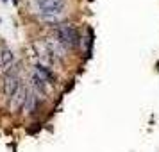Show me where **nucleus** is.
I'll use <instances>...</instances> for the list:
<instances>
[{
  "label": "nucleus",
  "instance_id": "nucleus-1",
  "mask_svg": "<svg viewBox=\"0 0 159 152\" xmlns=\"http://www.w3.org/2000/svg\"><path fill=\"white\" fill-rule=\"evenodd\" d=\"M54 38L65 47L66 50L77 47V43H79V32L75 29V25H72V23H59V25H56Z\"/></svg>",
  "mask_w": 159,
  "mask_h": 152
},
{
  "label": "nucleus",
  "instance_id": "nucleus-2",
  "mask_svg": "<svg viewBox=\"0 0 159 152\" xmlns=\"http://www.w3.org/2000/svg\"><path fill=\"white\" fill-rule=\"evenodd\" d=\"M32 7L39 16L43 15H54V13H63L66 6V0H30Z\"/></svg>",
  "mask_w": 159,
  "mask_h": 152
},
{
  "label": "nucleus",
  "instance_id": "nucleus-3",
  "mask_svg": "<svg viewBox=\"0 0 159 152\" xmlns=\"http://www.w3.org/2000/svg\"><path fill=\"white\" fill-rule=\"evenodd\" d=\"M20 86H22V81H20L18 72L16 70H7L6 72V79H4V93H6V97L11 99L20 90Z\"/></svg>",
  "mask_w": 159,
  "mask_h": 152
},
{
  "label": "nucleus",
  "instance_id": "nucleus-4",
  "mask_svg": "<svg viewBox=\"0 0 159 152\" xmlns=\"http://www.w3.org/2000/svg\"><path fill=\"white\" fill-rule=\"evenodd\" d=\"M45 43H47V47H48V50H50V54L54 56V59H65L66 58V48L63 47V45L59 43L56 38H47L45 39Z\"/></svg>",
  "mask_w": 159,
  "mask_h": 152
},
{
  "label": "nucleus",
  "instance_id": "nucleus-5",
  "mask_svg": "<svg viewBox=\"0 0 159 152\" xmlns=\"http://www.w3.org/2000/svg\"><path fill=\"white\" fill-rule=\"evenodd\" d=\"M27 93H29V90L23 86H20V90L16 91L13 97H11V102H9V108L11 109H18V108H22L23 104H25V100H27Z\"/></svg>",
  "mask_w": 159,
  "mask_h": 152
},
{
  "label": "nucleus",
  "instance_id": "nucleus-6",
  "mask_svg": "<svg viewBox=\"0 0 159 152\" xmlns=\"http://www.w3.org/2000/svg\"><path fill=\"white\" fill-rule=\"evenodd\" d=\"M38 99H39V95L29 88V93H27V100L23 104V109H25V113H34L36 111V106H38Z\"/></svg>",
  "mask_w": 159,
  "mask_h": 152
},
{
  "label": "nucleus",
  "instance_id": "nucleus-7",
  "mask_svg": "<svg viewBox=\"0 0 159 152\" xmlns=\"http://www.w3.org/2000/svg\"><path fill=\"white\" fill-rule=\"evenodd\" d=\"M11 65H13V52L9 48H4L2 50V68H6V72H7Z\"/></svg>",
  "mask_w": 159,
  "mask_h": 152
},
{
  "label": "nucleus",
  "instance_id": "nucleus-8",
  "mask_svg": "<svg viewBox=\"0 0 159 152\" xmlns=\"http://www.w3.org/2000/svg\"><path fill=\"white\" fill-rule=\"evenodd\" d=\"M0 66H2V54H0Z\"/></svg>",
  "mask_w": 159,
  "mask_h": 152
}]
</instances>
